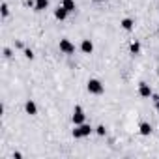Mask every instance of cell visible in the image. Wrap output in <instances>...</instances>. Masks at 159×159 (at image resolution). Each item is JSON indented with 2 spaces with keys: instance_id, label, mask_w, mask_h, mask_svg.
<instances>
[{
  "instance_id": "1",
  "label": "cell",
  "mask_w": 159,
  "mask_h": 159,
  "mask_svg": "<svg viewBox=\"0 0 159 159\" xmlns=\"http://www.w3.org/2000/svg\"><path fill=\"white\" fill-rule=\"evenodd\" d=\"M92 131H94V129H92L90 124H81V125H77V127L73 129V137H75V139H83V137H88Z\"/></svg>"
},
{
  "instance_id": "2",
  "label": "cell",
  "mask_w": 159,
  "mask_h": 159,
  "mask_svg": "<svg viewBox=\"0 0 159 159\" xmlns=\"http://www.w3.org/2000/svg\"><path fill=\"white\" fill-rule=\"evenodd\" d=\"M86 88H88L90 94H96V96H99V94L105 92V86L101 84V81H98V79H90L88 84H86Z\"/></svg>"
},
{
  "instance_id": "3",
  "label": "cell",
  "mask_w": 159,
  "mask_h": 159,
  "mask_svg": "<svg viewBox=\"0 0 159 159\" xmlns=\"http://www.w3.org/2000/svg\"><path fill=\"white\" fill-rule=\"evenodd\" d=\"M71 122H73L75 125H81V124H84V112H83V109H81V107H75V111H73V116H71Z\"/></svg>"
},
{
  "instance_id": "4",
  "label": "cell",
  "mask_w": 159,
  "mask_h": 159,
  "mask_svg": "<svg viewBox=\"0 0 159 159\" xmlns=\"http://www.w3.org/2000/svg\"><path fill=\"white\" fill-rule=\"evenodd\" d=\"M60 51L64 52V54H73L75 52V45L69 41V39H60Z\"/></svg>"
},
{
  "instance_id": "5",
  "label": "cell",
  "mask_w": 159,
  "mask_h": 159,
  "mask_svg": "<svg viewBox=\"0 0 159 159\" xmlns=\"http://www.w3.org/2000/svg\"><path fill=\"white\" fill-rule=\"evenodd\" d=\"M25 111H26V114H30V116H36V114H38V105H36L32 99H28V101L25 103Z\"/></svg>"
},
{
  "instance_id": "6",
  "label": "cell",
  "mask_w": 159,
  "mask_h": 159,
  "mask_svg": "<svg viewBox=\"0 0 159 159\" xmlns=\"http://www.w3.org/2000/svg\"><path fill=\"white\" fill-rule=\"evenodd\" d=\"M81 49H83V52H84V54H92V52H94V43H92L90 39H83Z\"/></svg>"
},
{
  "instance_id": "7",
  "label": "cell",
  "mask_w": 159,
  "mask_h": 159,
  "mask_svg": "<svg viewBox=\"0 0 159 159\" xmlns=\"http://www.w3.org/2000/svg\"><path fill=\"white\" fill-rule=\"evenodd\" d=\"M139 94H140L142 98H150V96H152V88H150V84L140 83V84H139Z\"/></svg>"
},
{
  "instance_id": "8",
  "label": "cell",
  "mask_w": 159,
  "mask_h": 159,
  "mask_svg": "<svg viewBox=\"0 0 159 159\" xmlns=\"http://www.w3.org/2000/svg\"><path fill=\"white\" fill-rule=\"evenodd\" d=\"M67 13H69V11H67V10H66L64 6H58V8L54 10V17H56L58 21H64V19L67 17Z\"/></svg>"
},
{
  "instance_id": "9",
  "label": "cell",
  "mask_w": 159,
  "mask_h": 159,
  "mask_svg": "<svg viewBox=\"0 0 159 159\" xmlns=\"http://www.w3.org/2000/svg\"><path fill=\"white\" fill-rule=\"evenodd\" d=\"M120 26L124 28V30H133V26H135V21L133 19H122V23H120Z\"/></svg>"
},
{
  "instance_id": "10",
  "label": "cell",
  "mask_w": 159,
  "mask_h": 159,
  "mask_svg": "<svg viewBox=\"0 0 159 159\" xmlns=\"http://www.w3.org/2000/svg\"><path fill=\"white\" fill-rule=\"evenodd\" d=\"M47 6H49V0H36V11H43V10H47Z\"/></svg>"
},
{
  "instance_id": "11",
  "label": "cell",
  "mask_w": 159,
  "mask_h": 159,
  "mask_svg": "<svg viewBox=\"0 0 159 159\" xmlns=\"http://www.w3.org/2000/svg\"><path fill=\"white\" fill-rule=\"evenodd\" d=\"M139 129H140V135H144V137H146V135H150V133H152V125H150V124H148V122H142V124H140V127H139Z\"/></svg>"
},
{
  "instance_id": "12",
  "label": "cell",
  "mask_w": 159,
  "mask_h": 159,
  "mask_svg": "<svg viewBox=\"0 0 159 159\" xmlns=\"http://www.w3.org/2000/svg\"><path fill=\"white\" fill-rule=\"evenodd\" d=\"M62 6L67 11H75V0H62Z\"/></svg>"
},
{
  "instance_id": "13",
  "label": "cell",
  "mask_w": 159,
  "mask_h": 159,
  "mask_svg": "<svg viewBox=\"0 0 159 159\" xmlns=\"http://www.w3.org/2000/svg\"><path fill=\"white\" fill-rule=\"evenodd\" d=\"M129 51H131V54H139V52H140V43H139V41H133V43L129 45Z\"/></svg>"
},
{
  "instance_id": "14",
  "label": "cell",
  "mask_w": 159,
  "mask_h": 159,
  "mask_svg": "<svg viewBox=\"0 0 159 159\" xmlns=\"http://www.w3.org/2000/svg\"><path fill=\"white\" fill-rule=\"evenodd\" d=\"M8 15H10V8H8V4H6V2H4V4H2V17H4V19H6V17H8Z\"/></svg>"
},
{
  "instance_id": "15",
  "label": "cell",
  "mask_w": 159,
  "mask_h": 159,
  "mask_svg": "<svg viewBox=\"0 0 159 159\" xmlns=\"http://www.w3.org/2000/svg\"><path fill=\"white\" fill-rule=\"evenodd\" d=\"M96 133H98V135H101V137H103V135H105V133H107V129H105V125H98V127H96Z\"/></svg>"
},
{
  "instance_id": "16",
  "label": "cell",
  "mask_w": 159,
  "mask_h": 159,
  "mask_svg": "<svg viewBox=\"0 0 159 159\" xmlns=\"http://www.w3.org/2000/svg\"><path fill=\"white\" fill-rule=\"evenodd\" d=\"M25 56H26L28 60H34V52H32V49H25Z\"/></svg>"
},
{
  "instance_id": "17",
  "label": "cell",
  "mask_w": 159,
  "mask_h": 159,
  "mask_svg": "<svg viewBox=\"0 0 159 159\" xmlns=\"http://www.w3.org/2000/svg\"><path fill=\"white\" fill-rule=\"evenodd\" d=\"M4 56H6V58H10V56H11V49H8V47H6V49H4Z\"/></svg>"
},
{
  "instance_id": "18",
  "label": "cell",
  "mask_w": 159,
  "mask_h": 159,
  "mask_svg": "<svg viewBox=\"0 0 159 159\" xmlns=\"http://www.w3.org/2000/svg\"><path fill=\"white\" fill-rule=\"evenodd\" d=\"M153 101H155V109H157V112H159V96H153Z\"/></svg>"
},
{
  "instance_id": "19",
  "label": "cell",
  "mask_w": 159,
  "mask_h": 159,
  "mask_svg": "<svg viewBox=\"0 0 159 159\" xmlns=\"http://www.w3.org/2000/svg\"><path fill=\"white\" fill-rule=\"evenodd\" d=\"M15 47H17V49H25V45H23L21 41H17V43H15Z\"/></svg>"
},
{
  "instance_id": "20",
  "label": "cell",
  "mask_w": 159,
  "mask_h": 159,
  "mask_svg": "<svg viewBox=\"0 0 159 159\" xmlns=\"http://www.w3.org/2000/svg\"><path fill=\"white\" fill-rule=\"evenodd\" d=\"M94 2H103V0H94Z\"/></svg>"
}]
</instances>
